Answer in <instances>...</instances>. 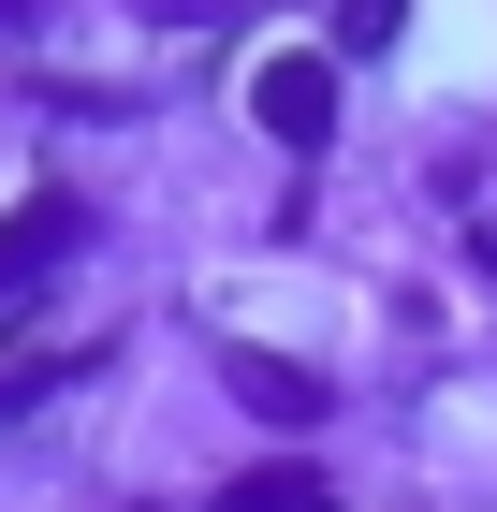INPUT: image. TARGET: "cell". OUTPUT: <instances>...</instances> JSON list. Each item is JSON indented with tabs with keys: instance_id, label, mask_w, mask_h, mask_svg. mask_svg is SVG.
<instances>
[{
	"instance_id": "1",
	"label": "cell",
	"mask_w": 497,
	"mask_h": 512,
	"mask_svg": "<svg viewBox=\"0 0 497 512\" xmlns=\"http://www.w3.org/2000/svg\"><path fill=\"white\" fill-rule=\"evenodd\" d=\"M249 118H264V132H278L293 161H322V147H337V59H307V44H278L264 74H249Z\"/></svg>"
},
{
	"instance_id": "2",
	"label": "cell",
	"mask_w": 497,
	"mask_h": 512,
	"mask_svg": "<svg viewBox=\"0 0 497 512\" xmlns=\"http://www.w3.org/2000/svg\"><path fill=\"white\" fill-rule=\"evenodd\" d=\"M234 395H249L264 425H322V381H307V366H264V352H234Z\"/></svg>"
},
{
	"instance_id": "3",
	"label": "cell",
	"mask_w": 497,
	"mask_h": 512,
	"mask_svg": "<svg viewBox=\"0 0 497 512\" xmlns=\"http://www.w3.org/2000/svg\"><path fill=\"white\" fill-rule=\"evenodd\" d=\"M88 235V205H30V220H0V278H30V264H59V249Z\"/></svg>"
},
{
	"instance_id": "4",
	"label": "cell",
	"mask_w": 497,
	"mask_h": 512,
	"mask_svg": "<svg viewBox=\"0 0 497 512\" xmlns=\"http://www.w3.org/2000/svg\"><path fill=\"white\" fill-rule=\"evenodd\" d=\"M234 512H322V469H249V483H234Z\"/></svg>"
},
{
	"instance_id": "5",
	"label": "cell",
	"mask_w": 497,
	"mask_h": 512,
	"mask_svg": "<svg viewBox=\"0 0 497 512\" xmlns=\"http://www.w3.org/2000/svg\"><path fill=\"white\" fill-rule=\"evenodd\" d=\"M132 15H147V30H234L249 0H132Z\"/></svg>"
},
{
	"instance_id": "6",
	"label": "cell",
	"mask_w": 497,
	"mask_h": 512,
	"mask_svg": "<svg viewBox=\"0 0 497 512\" xmlns=\"http://www.w3.org/2000/svg\"><path fill=\"white\" fill-rule=\"evenodd\" d=\"M483 264H497V205H483Z\"/></svg>"
}]
</instances>
